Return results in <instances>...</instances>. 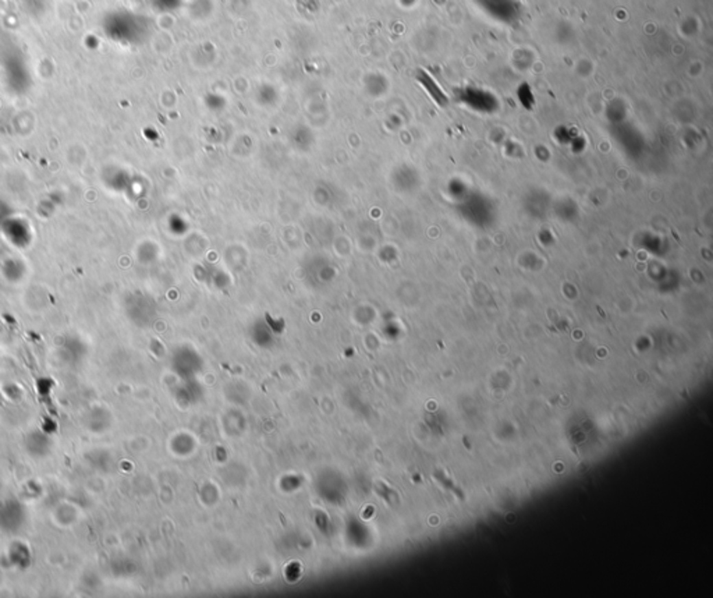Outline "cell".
Returning <instances> with one entry per match:
<instances>
[{"label":"cell","mask_w":713,"mask_h":598,"mask_svg":"<svg viewBox=\"0 0 713 598\" xmlns=\"http://www.w3.org/2000/svg\"><path fill=\"white\" fill-rule=\"evenodd\" d=\"M105 32L115 41H137L142 32V24L128 13H115L104 23Z\"/></svg>","instance_id":"cell-1"},{"label":"cell","mask_w":713,"mask_h":598,"mask_svg":"<svg viewBox=\"0 0 713 598\" xmlns=\"http://www.w3.org/2000/svg\"><path fill=\"white\" fill-rule=\"evenodd\" d=\"M0 232L3 233L10 244L17 249H25L34 240V232L30 223L21 218H14L13 215L0 225Z\"/></svg>","instance_id":"cell-2"},{"label":"cell","mask_w":713,"mask_h":598,"mask_svg":"<svg viewBox=\"0 0 713 598\" xmlns=\"http://www.w3.org/2000/svg\"><path fill=\"white\" fill-rule=\"evenodd\" d=\"M6 77H8L10 87H13L14 89L24 91L25 87L28 85L27 69L19 60H14V59L9 60V63L6 65Z\"/></svg>","instance_id":"cell-3"},{"label":"cell","mask_w":713,"mask_h":598,"mask_svg":"<svg viewBox=\"0 0 713 598\" xmlns=\"http://www.w3.org/2000/svg\"><path fill=\"white\" fill-rule=\"evenodd\" d=\"M3 272L6 275V278L12 279V281H16V279H20L23 273H24V266H23V262L17 261V260H8L3 262Z\"/></svg>","instance_id":"cell-4"},{"label":"cell","mask_w":713,"mask_h":598,"mask_svg":"<svg viewBox=\"0 0 713 598\" xmlns=\"http://www.w3.org/2000/svg\"><path fill=\"white\" fill-rule=\"evenodd\" d=\"M13 215L12 212V208L5 203L0 200V225H2L8 218H10Z\"/></svg>","instance_id":"cell-5"}]
</instances>
